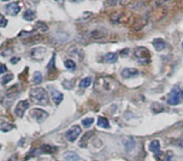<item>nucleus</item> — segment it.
<instances>
[{"instance_id":"nucleus-22","label":"nucleus","mask_w":183,"mask_h":161,"mask_svg":"<svg viewBox=\"0 0 183 161\" xmlns=\"http://www.w3.org/2000/svg\"><path fill=\"white\" fill-rule=\"evenodd\" d=\"M13 78V74H7V75H5V76L2 77V78H1V80H0V82H1V85H5L7 83H9Z\"/></svg>"},{"instance_id":"nucleus-15","label":"nucleus","mask_w":183,"mask_h":161,"mask_svg":"<svg viewBox=\"0 0 183 161\" xmlns=\"http://www.w3.org/2000/svg\"><path fill=\"white\" fill-rule=\"evenodd\" d=\"M64 158L67 161H78L79 156L74 151H69L64 155Z\"/></svg>"},{"instance_id":"nucleus-24","label":"nucleus","mask_w":183,"mask_h":161,"mask_svg":"<svg viewBox=\"0 0 183 161\" xmlns=\"http://www.w3.org/2000/svg\"><path fill=\"white\" fill-rule=\"evenodd\" d=\"M103 35H104L103 33L101 32V31H99V30H94V31H93L92 33H91V36H92L93 38H94V39H100V38H102Z\"/></svg>"},{"instance_id":"nucleus-9","label":"nucleus","mask_w":183,"mask_h":161,"mask_svg":"<svg viewBox=\"0 0 183 161\" xmlns=\"http://www.w3.org/2000/svg\"><path fill=\"white\" fill-rule=\"evenodd\" d=\"M149 150L152 151L156 157L160 156L162 154V152H161V146H160L159 140H153L149 145Z\"/></svg>"},{"instance_id":"nucleus-27","label":"nucleus","mask_w":183,"mask_h":161,"mask_svg":"<svg viewBox=\"0 0 183 161\" xmlns=\"http://www.w3.org/2000/svg\"><path fill=\"white\" fill-rule=\"evenodd\" d=\"M7 24V20L2 14H0V27H6Z\"/></svg>"},{"instance_id":"nucleus-20","label":"nucleus","mask_w":183,"mask_h":161,"mask_svg":"<svg viewBox=\"0 0 183 161\" xmlns=\"http://www.w3.org/2000/svg\"><path fill=\"white\" fill-rule=\"evenodd\" d=\"M92 83V78L90 77H87V78H84L83 79L81 80L80 84H79V86L81 87V88H86V87H88Z\"/></svg>"},{"instance_id":"nucleus-5","label":"nucleus","mask_w":183,"mask_h":161,"mask_svg":"<svg viewBox=\"0 0 183 161\" xmlns=\"http://www.w3.org/2000/svg\"><path fill=\"white\" fill-rule=\"evenodd\" d=\"M31 116L33 119H35L38 123H42L47 117L49 116V113L45 112L44 110H41L39 108H34L30 112Z\"/></svg>"},{"instance_id":"nucleus-28","label":"nucleus","mask_w":183,"mask_h":161,"mask_svg":"<svg viewBox=\"0 0 183 161\" xmlns=\"http://www.w3.org/2000/svg\"><path fill=\"white\" fill-rule=\"evenodd\" d=\"M6 70H7V68H6V65L0 64V75L3 74V73H5Z\"/></svg>"},{"instance_id":"nucleus-3","label":"nucleus","mask_w":183,"mask_h":161,"mask_svg":"<svg viewBox=\"0 0 183 161\" xmlns=\"http://www.w3.org/2000/svg\"><path fill=\"white\" fill-rule=\"evenodd\" d=\"M135 57L138 60L140 63H148L150 62V51L145 47H138L135 50L134 52Z\"/></svg>"},{"instance_id":"nucleus-29","label":"nucleus","mask_w":183,"mask_h":161,"mask_svg":"<svg viewBox=\"0 0 183 161\" xmlns=\"http://www.w3.org/2000/svg\"><path fill=\"white\" fill-rule=\"evenodd\" d=\"M158 161H170V157H169V156H165L163 158L158 157Z\"/></svg>"},{"instance_id":"nucleus-26","label":"nucleus","mask_w":183,"mask_h":161,"mask_svg":"<svg viewBox=\"0 0 183 161\" xmlns=\"http://www.w3.org/2000/svg\"><path fill=\"white\" fill-rule=\"evenodd\" d=\"M93 122H94L93 118H86V119H84V120L82 121V123L83 124V126L85 128H89L93 123Z\"/></svg>"},{"instance_id":"nucleus-33","label":"nucleus","mask_w":183,"mask_h":161,"mask_svg":"<svg viewBox=\"0 0 183 161\" xmlns=\"http://www.w3.org/2000/svg\"><path fill=\"white\" fill-rule=\"evenodd\" d=\"M1 1H3V2H6V1H9V0H1Z\"/></svg>"},{"instance_id":"nucleus-18","label":"nucleus","mask_w":183,"mask_h":161,"mask_svg":"<svg viewBox=\"0 0 183 161\" xmlns=\"http://www.w3.org/2000/svg\"><path fill=\"white\" fill-rule=\"evenodd\" d=\"M124 145H125V148L126 150H128L129 152H130L131 150H134L135 146H136V142L134 140L132 139H129V140H124Z\"/></svg>"},{"instance_id":"nucleus-4","label":"nucleus","mask_w":183,"mask_h":161,"mask_svg":"<svg viewBox=\"0 0 183 161\" xmlns=\"http://www.w3.org/2000/svg\"><path fill=\"white\" fill-rule=\"evenodd\" d=\"M82 133V130H81V127L79 125H74L70 128L66 133V137L68 141L70 142H73L75 141L78 137L79 135L81 134Z\"/></svg>"},{"instance_id":"nucleus-13","label":"nucleus","mask_w":183,"mask_h":161,"mask_svg":"<svg viewBox=\"0 0 183 161\" xmlns=\"http://www.w3.org/2000/svg\"><path fill=\"white\" fill-rule=\"evenodd\" d=\"M147 24V19L145 17H137L134 22V28L136 31L141 30Z\"/></svg>"},{"instance_id":"nucleus-8","label":"nucleus","mask_w":183,"mask_h":161,"mask_svg":"<svg viewBox=\"0 0 183 161\" xmlns=\"http://www.w3.org/2000/svg\"><path fill=\"white\" fill-rule=\"evenodd\" d=\"M45 53H46V49H45V48L39 47V48L33 49V50L31 51V56H32L33 58H34V60L41 61L42 58H44Z\"/></svg>"},{"instance_id":"nucleus-7","label":"nucleus","mask_w":183,"mask_h":161,"mask_svg":"<svg viewBox=\"0 0 183 161\" xmlns=\"http://www.w3.org/2000/svg\"><path fill=\"white\" fill-rule=\"evenodd\" d=\"M5 10H6V13L7 14H9V16H15L20 12L21 7L16 2H13V3H10V4L6 5V7H5Z\"/></svg>"},{"instance_id":"nucleus-31","label":"nucleus","mask_w":183,"mask_h":161,"mask_svg":"<svg viewBox=\"0 0 183 161\" xmlns=\"http://www.w3.org/2000/svg\"><path fill=\"white\" fill-rule=\"evenodd\" d=\"M72 2H75V3H81L83 1H84V0H71Z\"/></svg>"},{"instance_id":"nucleus-21","label":"nucleus","mask_w":183,"mask_h":161,"mask_svg":"<svg viewBox=\"0 0 183 161\" xmlns=\"http://www.w3.org/2000/svg\"><path fill=\"white\" fill-rule=\"evenodd\" d=\"M42 79H43V78H42V75H41V73L39 72V71H36L34 72V74H33V81L35 84L39 85L42 82Z\"/></svg>"},{"instance_id":"nucleus-6","label":"nucleus","mask_w":183,"mask_h":161,"mask_svg":"<svg viewBox=\"0 0 183 161\" xmlns=\"http://www.w3.org/2000/svg\"><path fill=\"white\" fill-rule=\"evenodd\" d=\"M30 106V104L29 102L27 100H23V101H20L19 103L16 105V108H15V113L18 116V117H23L25 111L29 108Z\"/></svg>"},{"instance_id":"nucleus-12","label":"nucleus","mask_w":183,"mask_h":161,"mask_svg":"<svg viewBox=\"0 0 183 161\" xmlns=\"http://www.w3.org/2000/svg\"><path fill=\"white\" fill-rule=\"evenodd\" d=\"M153 45L154 47L157 51H162L165 49L166 47V42L161 39V38H157V39H154L153 41Z\"/></svg>"},{"instance_id":"nucleus-35","label":"nucleus","mask_w":183,"mask_h":161,"mask_svg":"<svg viewBox=\"0 0 183 161\" xmlns=\"http://www.w3.org/2000/svg\"><path fill=\"white\" fill-rule=\"evenodd\" d=\"M0 149H1V145H0Z\"/></svg>"},{"instance_id":"nucleus-16","label":"nucleus","mask_w":183,"mask_h":161,"mask_svg":"<svg viewBox=\"0 0 183 161\" xmlns=\"http://www.w3.org/2000/svg\"><path fill=\"white\" fill-rule=\"evenodd\" d=\"M105 61L108 63H115L118 61V55L113 52H110L105 55Z\"/></svg>"},{"instance_id":"nucleus-30","label":"nucleus","mask_w":183,"mask_h":161,"mask_svg":"<svg viewBox=\"0 0 183 161\" xmlns=\"http://www.w3.org/2000/svg\"><path fill=\"white\" fill-rule=\"evenodd\" d=\"M20 60L19 58H13L12 60H11V63H13V64H16V63H17L18 62V61Z\"/></svg>"},{"instance_id":"nucleus-2","label":"nucleus","mask_w":183,"mask_h":161,"mask_svg":"<svg viewBox=\"0 0 183 161\" xmlns=\"http://www.w3.org/2000/svg\"><path fill=\"white\" fill-rule=\"evenodd\" d=\"M182 101H183V90H181L179 87L172 88L167 99V104L170 105H179Z\"/></svg>"},{"instance_id":"nucleus-10","label":"nucleus","mask_w":183,"mask_h":161,"mask_svg":"<svg viewBox=\"0 0 183 161\" xmlns=\"http://www.w3.org/2000/svg\"><path fill=\"white\" fill-rule=\"evenodd\" d=\"M138 74V70L133 68H126L122 70L121 76L124 78H130Z\"/></svg>"},{"instance_id":"nucleus-23","label":"nucleus","mask_w":183,"mask_h":161,"mask_svg":"<svg viewBox=\"0 0 183 161\" xmlns=\"http://www.w3.org/2000/svg\"><path fill=\"white\" fill-rule=\"evenodd\" d=\"M65 66L67 69H70V70H75L76 69V63L71 60H66L65 61Z\"/></svg>"},{"instance_id":"nucleus-32","label":"nucleus","mask_w":183,"mask_h":161,"mask_svg":"<svg viewBox=\"0 0 183 161\" xmlns=\"http://www.w3.org/2000/svg\"><path fill=\"white\" fill-rule=\"evenodd\" d=\"M56 2H58V3H59V4H62V3H64V1L65 0H55Z\"/></svg>"},{"instance_id":"nucleus-11","label":"nucleus","mask_w":183,"mask_h":161,"mask_svg":"<svg viewBox=\"0 0 183 161\" xmlns=\"http://www.w3.org/2000/svg\"><path fill=\"white\" fill-rule=\"evenodd\" d=\"M51 98L54 102V104L55 105H59L61 102L63 101V94L58 90H51Z\"/></svg>"},{"instance_id":"nucleus-19","label":"nucleus","mask_w":183,"mask_h":161,"mask_svg":"<svg viewBox=\"0 0 183 161\" xmlns=\"http://www.w3.org/2000/svg\"><path fill=\"white\" fill-rule=\"evenodd\" d=\"M47 68H48V72H49V75H51L52 73H55L56 71H57V69H56V67H55V55L52 56L49 63L47 66Z\"/></svg>"},{"instance_id":"nucleus-14","label":"nucleus","mask_w":183,"mask_h":161,"mask_svg":"<svg viewBox=\"0 0 183 161\" xmlns=\"http://www.w3.org/2000/svg\"><path fill=\"white\" fill-rule=\"evenodd\" d=\"M35 18H36V13L32 9L26 10L23 14V19L26 21L31 22V21H33Z\"/></svg>"},{"instance_id":"nucleus-1","label":"nucleus","mask_w":183,"mask_h":161,"mask_svg":"<svg viewBox=\"0 0 183 161\" xmlns=\"http://www.w3.org/2000/svg\"><path fill=\"white\" fill-rule=\"evenodd\" d=\"M31 100L36 105H47L49 104V95L47 91L42 87H36L30 92Z\"/></svg>"},{"instance_id":"nucleus-17","label":"nucleus","mask_w":183,"mask_h":161,"mask_svg":"<svg viewBox=\"0 0 183 161\" xmlns=\"http://www.w3.org/2000/svg\"><path fill=\"white\" fill-rule=\"evenodd\" d=\"M97 124L99 127L103 128V129H109L110 128L109 121L106 118H104V117H99V118H98V121H97Z\"/></svg>"},{"instance_id":"nucleus-34","label":"nucleus","mask_w":183,"mask_h":161,"mask_svg":"<svg viewBox=\"0 0 183 161\" xmlns=\"http://www.w3.org/2000/svg\"><path fill=\"white\" fill-rule=\"evenodd\" d=\"M182 48H183V42H182Z\"/></svg>"},{"instance_id":"nucleus-25","label":"nucleus","mask_w":183,"mask_h":161,"mask_svg":"<svg viewBox=\"0 0 183 161\" xmlns=\"http://www.w3.org/2000/svg\"><path fill=\"white\" fill-rule=\"evenodd\" d=\"M13 128V126L9 123H2L1 125H0V130H1L2 131H5V133L11 130Z\"/></svg>"}]
</instances>
